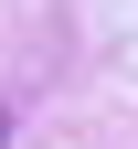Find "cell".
Segmentation results:
<instances>
[{
    "label": "cell",
    "mask_w": 138,
    "mask_h": 149,
    "mask_svg": "<svg viewBox=\"0 0 138 149\" xmlns=\"http://www.w3.org/2000/svg\"><path fill=\"white\" fill-rule=\"evenodd\" d=\"M0 139H11V107H0Z\"/></svg>",
    "instance_id": "obj_1"
}]
</instances>
